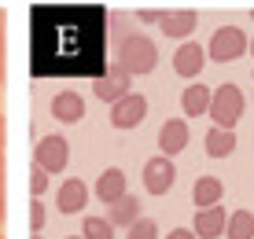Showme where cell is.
<instances>
[{
    "label": "cell",
    "mask_w": 254,
    "mask_h": 239,
    "mask_svg": "<svg viewBox=\"0 0 254 239\" xmlns=\"http://www.w3.org/2000/svg\"><path fill=\"white\" fill-rule=\"evenodd\" d=\"M247 52H251V56H254V41H251V44H247Z\"/></svg>",
    "instance_id": "obj_30"
},
{
    "label": "cell",
    "mask_w": 254,
    "mask_h": 239,
    "mask_svg": "<svg viewBox=\"0 0 254 239\" xmlns=\"http://www.w3.org/2000/svg\"><path fill=\"white\" fill-rule=\"evenodd\" d=\"M107 26H111V30H107V37H111V44H115V48H118V44L129 37V33H133V30H126V26H129V19H126L122 11L107 15Z\"/></svg>",
    "instance_id": "obj_22"
},
{
    "label": "cell",
    "mask_w": 254,
    "mask_h": 239,
    "mask_svg": "<svg viewBox=\"0 0 254 239\" xmlns=\"http://www.w3.org/2000/svg\"><path fill=\"white\" fill-rule=\"evenodd\" d=\"M66 239H81V236H66Z\"/></svg>",
    "instance_id": "obj_32"
},
{
    "label": "cell",
    "mask_w": 254,
    "mask_h": 239,
    "mask_svg": "<svg viewBox=\"0 0 254 239\" xmlns=\"http://www.w3.org/2000/svg\"><path fill=\"white\" fill-rule=\"evenodd\" d=\"M48 170H45V166H37V162H33L30 166V191H33V199H41V195H45V191H48Z\"/></svg>",
    "instance_id": "obj_23"
},
{
    "label": "cell",
    "mask_w": 254,
    "mask_h": 239,
    "mask_svg": "<svg viewBox=\"0 0 254 239\" xmlns=\"http://www.w3.org/2000/svg\"><path fill=\"white\" fill-rule=\"evenodd\" d=\"M225 239H254V214L251 210H232L225 221Z\"/></svg>",
    "instance_id": "obj_19"
},
{
    "label": "cell",
    "mask_w": 254,
    "mask_h": 239,
    "mask_svg": "<svg viewBox=\"0 0 254 239\" xmlns=\"http://www.w3.org/2000/svg\"><path fill=\"white\" fill-rule=\"evenodd\" d=\"M126 239H159V225L151 217H136L133 225L126 228Z\"/></svg>",
    "instance_id": "obj_21"
},
{
    "label": "cell",
    "mask_w": 254,
    "mask_h": 239,
    "mask_svg": "<svg viewBox=\"0 0 254 239\" xmlns=\"http://www.w3.org/2000/svg\"><path fill=\"white\" fill-rule=\"evenodd\" d=\"M136 217H140V199H136V195H129V191H126L122 199L107 202V221H111L115 228H129Z\"/></svg>",
    "instance_id": "obj_16"
},
{
    "label": "cell",
    "mask_w": 254,
    "mask_h": 239,
    "mask_svg": "<svg viewBox=\"0 0 254 239\" xmlns=\"http://www.w3.org/2000/svg\"><path fill=\"white\" fill-rule=\"evenodd\" d=\"M243 111H247V100H243L240 85H217L214 96H210V121L221 129H236V121L243 118Z\"/></svg>",
    "instance_id": "obj_2"
},
{
    "label": "cell",
    "mask_w": 254,
    "mask_h": 239,
    "mask_svg": "<svg viewBox=\"0 0 254 239\" xmlns=\"http://www.w3.org/2000/svg\"><path fill=\"white\" fill-rule=\"evenodd\" d=\"M210 63L206 59V48L195 41H185L177 52H173V74L185 77V81H199V74H203V66Z\"/></svg>",
    "instance_id": "obj_8"
},
{
    "label": "cell",
    "mask_w": 254,
    "mask_h": 239,
    "mask_svg": "<svg viewBox=\"0 0 254 239\" xmlns=\"http://www.w3.org/2000/svg\"><path fill=\"white\" fill-rule=\"evenodd\" d=\"M81 239H115V225L107 217H85L81 221Z\"/></svg>",
    "instance_id": "obj_20"
},
{
    "label": "cell",
    "mask_w": 254,
    "mask_h": 239,
    "mask_svg": "<svg viewBox=\"0 0 254 239\" xmlns=\"http://www.w3.org/2000/svg\"><path fill=\"white\" fill-rule=\"evenodd\" d=\"M85 202H89V188H85L81 177H70V180L59 184V191H56V206H59V214H81Z\"/></svg>",
    "instance_id": "obj_10"
},
{
    "label": "cell",
    "mask_w": 254,
    "mask_h": 239,
    "mask_svg": "<svg viewBox=\"0 0 254 239\" xmlns=\"http://www.w3.org/2000/svg\"><path fill=\"white\" fill-rule=\"evenodd\" d=\"M251 15H254V11H251Z\"/></svg>",
    "instance_id": "obj_34"
},
{
    "label": "cell",
    "mask_w": 254,
    "mask_h": 239,
    "mask_svg": "<svg viewBox=\"0 0 254 239\" xmlns=\"http://www.w3.org/2000/svg\"><path fill=\"white\" fill-rule=\"evenodd\" d=\"M4 140H7V125H4V114H0V151H4Z\"/></svg>",
    "instance_id": "obj_27"
},
{
    "label": "cell",
    "mask_w": 254,
    "mask_h": 239,
    "mask_svg": "<svg viewBox=\"0 0 254 239\" xmlns=\"http://www.w3.org/2000/svg\"><path fill=\"white\" fill-rule=\"evenodd\" d=\"M0 85H4V48H0Z\"/></svg>",
    "instance_id": "obj_28"
},
{
    "label": "cell",
    "mask_w": 254,
    "mask_h": 239,
    "mask_svg": "<svg viewBox=\"0 0 254 239\" xmlns=\"http://www.w3.org/2000/svg\"><path fill=\"white\" fill-rule=\"evenodd\" d=\"M33 239H41V236H37V232H33Z\"/></svg>",
    "instance_id": "obj_33"
},
{
    "label": "cell",
    "mask_w": 254,
    "mask_h": 239,
    "mask_svg": "<svg viewBox=\"0 0 254 239\" xmlns=\"http://www.w3.org/2000/svg\"><path fill=\"white\" fill-rule=\"evenodd\" d=\"M4 214H7V210H4V191H0V221H4Z\"/></svg>",
    "instance_id": "obj_29"
},
{
    "label": "cell",
    "mask_w": 254,
    "mask_h": 239,
    "mask_svg": "<svg viewBox=\"0 0 254 239\" xmlns=\"http://www.w3.org/2000/svg\"><path fill=\"white\" fill-rule=\"evenodd\" d=\"M203 147L210 158H229L236 151V129H221V125H210V132L203 136Z\"/></svg>",
    "instance_id": "obj_17"
},
{
    "label": "cell",
    "mask_w": 254,
    "mask_h": 239,
    "mask_svg": "<svg viewBox=\"0 0 254 239\" xmlns=\"http://www.w3.org/2000/svg\"><path fill=\"white\" fill-rule=\"evenodd\" d=\"M52 118L63 121V125H74V121L85 118V100L74 92V88H59L52 96Z\"/></svg>",
    "instance_id": "obj_9"
},
{
    "label": "cell",
    "mask_w": 254,
    "mask_h": 239,
    "mask_svg": "<svg viewBox=\"0 0 254 239\" xmlns=\"http://www.w3.org/2000/svg\"><path fill=\"white\" fill-rule=\"evenodd\" d=\"M147 118V100L140 92H126L118 103H111V125L115 129H136Z\"/></svg>",
    "instance_id": "obj_7"
},
{
    "label": "cell",
    "mask_w": 254,
    "mask_h": 239,
    "mask_svg": "<svg viewBox=\"0 0 254 239\" xmlns=\"http://www.w3.org/2000/svg\"><path fill=\"white\" fill-rule=\"evenodd\" d=\"M129 85H133V74L122 63H111L103 74L92 77V92H96V100H103V103H118L122 96L129 92Z\"/></svg>",
    "instance_id": "obj_5"
},
{
    "label": "cell",
    "mask_w": 254,
    "mask_h": 239,
    "mask_svg": "<svg viewBox=\"0 0 254 239\" xmlns=\"http://www.w3.org/2000/svg\"><path fill=\"white\" fill-rule=\"evenodd\" d=\"M162 11H140V22H159Z\"/></svg>",
    "instance_id": "obj_26"
},
{
    "label": "cell",
    "mask_w": 254,
    "mask_h": 239,
    "mask_svg": "<svg viewBox=\"0 0 254 239\" xmlns=\"http://www.w3.org/2000/svg\"><path fill=\"white\" fill-rule=\"evenodd\" d=\"M115 63H122L133 77H144V74H151V70L159 66V44L147 37V33H136L133 30L115 48Z\"/></svg>",
    "instance_id": "obj_1"
},
{
    "label": "cell",
    "mask_w": 254,
    "mask_h": 239,
    "mask_svg": "<svg viewBox=\"0 0 254 239\" xmlns=\"http://www.w3.org/2000/svg\"><path fill=\"white\" fill-rule=\"evenodd\" d=\"M166 239H199V236H195V228H173Z\"/></svg>",
    "instance_id": "obj_25"
},
{
    "label": "cell",
    "mask_w": 254,
    "mask_h": 239,
    "mask_svg": "<svg viewBox=\"0 0 254 239\" xmlns=\"http://www.w3.org/2000/svg\"><path fill=\"white\" fill-rule=\"evenodd\" d=\"M0 26H4V19H0ZM0 41H4V30H0Z\"/></svg>",
    "instance_id": "obj_31"
},
{
    "label": "cell",
    "mask_w": 254,
    "mask_h": 239,
    "mask_svg": "<svg viewBox=\"0 0 254 239\" xmlns=\"http://www.w3.org/2000/svg\"><path fill=\"white\" fill-rule=\"evenodd\" d=\"M225 206L217 202V206H206V210H195V236L199 239H221L225 236Z\"/></svg>",
    "instance_id": "obj_13"
},
{
    "label": "cell",
    "mask_w": 254,
    "mask_h": 239,
    "mask_svg": "<svg viewBox=\"0 0 254 239\" xmlns=\"http://www.w3.org/2000/svg\"><path fill=\"white\" fill-rule=\"evenodd\" d=\"M221 199H225V184L217 180V177H199V180L191 184V202H195L199 210L217 206Z\"/></svg>",
    "instance_id": "obj_18"
},
{
    "label": "cell",
    "mask_w": 254,
    "mask_h": 239,
    "mask_svg": "<svg viewBox=\"0 0 254 239\" xmlns=\"http://www.w3.org/2000/svg\"><path fill=\"white\" fill-rule=\"evenodd\" d=\"M188 121L185 118H170V121H162V129H159V151L162 155H181L188 147Z\"/></svg>",
    "instance_id": "obj_11"
},
{
    "label": "cell",
    "mask_w": 254,
    "mask_h": 239,
    "mask_svg": "<svg viewBox=\"0 0 254 239\" xmlns=\"http://www.w3.org/2000/svg\"><path fill=\"white\" fill-rule=\"evenodd\" d=\"M210 96H214L210 85L191 81L185 92H181V111H185V118H203V114L210 111Z\"/></svg>",
    "instance_id": "obj_14"
},
{
    "label": "cell",
    "mask_w": 254,
    "mask_h": 239,
    "mask_svg": "<svg viewBox=\"0 0 254 239\" xmlns=\"http://www.w3.org/2000/svg\"><path fill=\"white\" fill-rule=\"evenodd\" d=\"M195 26H199V15L188 11V7H181V11H162V19H159V30L173 41H185L188 33H195Z\"/></svg>",
    "instance_id": "obj_12"
},
{
    "label": "cell",
    "mask_w": 254,
    "mask_h": 239,
    "mask_svg": "<svg viewBox=\"0 0 254 239\" xmlns=\"http://www.w3.org/2000/svg\"><path fill=\"white\" fill-rule=\"evenodd\" d=\"M126 191H129V188H126V173H122L118 166H107V170L96 177V199H100L103 206H107V202H115V199H122Z\"/></svg>",
    "instance_id": "obj_15"
},
{
    "label": "cell",
    "mask_w": 254,
    "mask_h": 239,
    "mask_svg": "<svg viewBox=\"0 0 254 239\" xmlns=\"http://www.w3.org/2000/svg\"><path fill=\"white\" fill-rule=\"evenodd\" d=\"M247 44L251 41L240 26H221V30H214V37L206 44V59L210 63H236L247 52Z\"/></svg>",
    "instance_id": "obj_3"
},
{
    "label": "cell",
    "mask_w": 254,
    "mask_h": 239,
    "mask_svg": "<svg viewBox=\"0 0 254 239\" xmlns=\"http://www.w3.org/2000/svg\"><path fill=\"white\" fill-rule=\"evenodd\" d=\"M30 228H33V232H41V228H45V202H41V199L30 202Z\"/></svg>",
    "instance_id": "obj_24"
},
{
    "label": "cell",
    "mask_w": 254,
    "mask_h": 239,
    "mask_svg": "<svg viewBox=\"0 0 254 239\" xmlns=\"http://www.w3.org/2000/svg\"><path fill=\"white\" fill-rule=\"evenodd\" d=\"M144 191L147 195H166V191L177 184V166H173V158L170 155H155V158H147L144 162Z\"/></svg>",
    "instance_id": "obj_4"
},
{
    "label": "cell",
    "mask_w": 254,
    "mask_h": 239,
    "mask_svg": "<svg viewBox=\"0 0 254 239\" xmlns=\"http://www.w3.org/2000/svg\"><path fill=\"white\" fill-rule=\"evenodd\" d=\"M33 162L45 166L48 173H63L66 162H70V144H66V136H59V132L41 136L37 147H33Z\"/></svg>",
    "instance_id": "obj_6"
}]
</instances>
